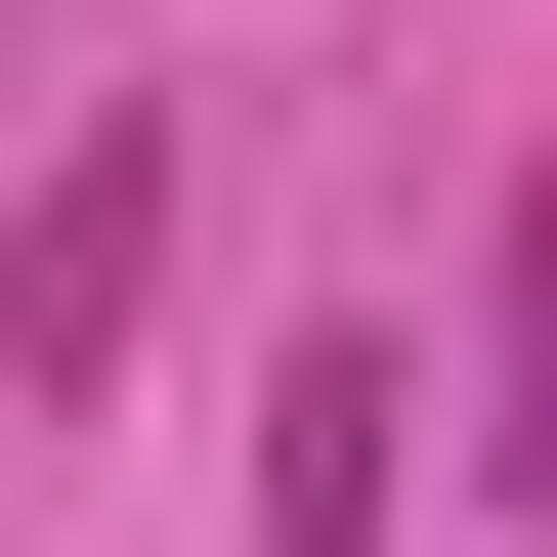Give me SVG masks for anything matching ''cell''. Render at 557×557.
Segmentation results:
<instances>
[{
	"instance_id": "6da1fadb",
	"label": "cell",
	"mask_w": 557,
	"mask_h": 557,
	"mask_svg": "<svg viewBox=\"0 0 557 557\" xmlns=\"http://www.w3.org/2000/svg\"><path fill=\"white\" fill-rule=\"evenodd\" d=\"M386 472H429V344H300L258 386V557H386Z\"/></svg>"
},
{
	"instance_id": "7a4b0ae2",
	"label": "cell",
	"mask_w": 557,
	"mask_h": 557,
	"mask_svg": "<svg viewBox=\"0 0 557 557\" xmlns=\"http://www.w3.org/2000/svg\"><path fill=\"white\" fill-rule=\"evenodd\" d=\"M129 258H172V129H86L44 214H0V344H129Z\"/></svg>"
},
{
	"instance_id": "3957f363",
	"label": "cell",
	"mask_w": 557,
	"mask_h": 557,
	"mask_svg": "<svg viewBox=\"0 0 557 557\" xmlns=\"http://www.w3.org/2000/svg\"><path fill=\"white\" fill-rule=\"evenodd\" d=\"M515 386H557V214H515Z\"/></svg>"
}]
</instances>
